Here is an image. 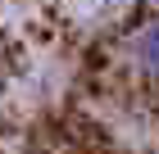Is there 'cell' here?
Segmentation results:
<instances>
[{"instance_id": "obj_1", "label": "cell", "mask_w": 159, "mask_h": 154, "mask_svg": "<svg viewBox=\"0 0 159 154\" xmlns=\"http://www.w3.org/2000/svg\"><path fill=\"white\" fill-rule=\"evenodd\" d=\"M132 59L146 77H159V18H150L141 32L132 36Z\"/></svg>"}]
</instances>
